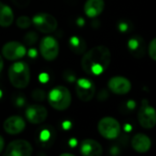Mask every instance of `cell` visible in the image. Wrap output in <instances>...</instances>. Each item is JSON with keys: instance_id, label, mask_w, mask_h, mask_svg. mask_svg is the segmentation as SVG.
I'll use <instances>...</instances> for the list:
<instances>
[{"instance_id": "1", "label": "cell", "mask_w": 156, "mask_h": 156, "mask_svg": "<svg viewBox=\"0 0 156 156\" xmlns=\"http://www.w3.org/2000/svg\"><path fill=\"white\" fill-rule=\"evenodd\" d=\"M110 61L109 49L106 46H96L84 54L81 66L87 75L99 76L108 68Z\"/></svg>"}, {"instance_id": "2", "label": "cell", "mask_w": 156, "mask_h": 156, "mask_svg": "<svg viewBox=\"0 0 156 156\" xmlns=\"http://www.w3.org/2000/svg\"><path fill=\"white\" fill-rule=\"evenodd\" d=\"M8 79L11 85L17 89L26 88L30 80L29 67L26 62L17 61L8 69Z\"/></svg>"}, {"instance_id": "3", "label": "cell", "mask_w": 156, "mask_h": 156, "mask_svg": "<svg viewBox=\"0 0 156 156\" xmlns=\"http://www.w3.org/2000/svg\"><path fill=\"white\" fill-rule=\"evenodd\" d=\"M49 104L56 111H65L72 102V95L70 90L64 86H57L53 88L48 96Z\"/></svg>"}, {"instance_id": "4", "label": "cell", "mask_w": 156, "mask_h": 156, "mask_svg": "<svg viewBox=\"0 0 156 156\" xmlns=\"http://www.w3.org/2000/svg\"><path fill=\"white\" fill-rule=\"evenodd\" d=\"M97 130L100 135L106 139L112 140L120 134V124L112 117L102 118L97 124Z\"/></svg>"}, {"instance_id": "5", "label": "cell", "mask_w": 156, "mask_h": 156, "mask_svg": "<svg viewBox=\"0 0 156 156\" xmlns=\"http://www.w3.org/2000/svg\"><path fill=\"white\" fill-rule=\"evenodd\" d=\"M31 21L40 32L45 34L54 32L58 27V22L56 18L47 13H40L35 15L32 17Z\"/></svg>"}, {"instance_id": "6", "label": "cell", "mask_w": 156, "mask_h": 156, "mask_svg": "<svg viewBox=\"0 0 156 156\" xmlns=\"http://www.w3.org/2000/svg\"><path fill=\"white\" fill-rule=\"evenodd\" d=\"M138 120L141 126L144 129H152L156 125L155 109L146 100L143 101L138 112Z\"/></svg>"}, {"instance_id": "7", "label": "cell", "mask_w": 156, "mask_h": 156, "mask_svg": "<svg viewBox=\"0 0 156 156\" xmlns=\"http://www.w3.org/2000/svg\"><path fill=\"white\" fill-rule=\"evenodd\" d=\"M40 52L42 58L47 61L54 60L60 51L58 41L52 37H45L40 42Z\"/></svg>"}, {"instance_id": "8", "label": "cell", "mask_w": 156, "mask_h": 156, "mask_svg": "<svg viewBox=\"0 0 156 156\" xmlns=\"http://www.w3.org/2000/svg\"><path fill=\"white\" fill-rule=\"evenodd\" d=\"M33 148L30 143L27 140L19 139L11 142L5 151V155L8 156H30L32 154Z\"/></svg>"}, {"instance_id": "9", "label": "cell", "mask_w": 156, "mask_h": 156, "mask_svg": "<svg viewBox=\"0 0 156 156\" xmlns=\"http://www.w3.org/2000/svg\"><path fill=\"white\" fill-rule=\"evenodd\" d=\"M75 92L82 101H91L96 94V86L88 79H79L75 83Z\"/></svg>"}, {"instance_id": "10", "label": "cell", "mask_w": 156, "mask_h": 156, "mask_svg": "<svg viewBox=\"0 0 156 156\" xmlns=\"http://www.w3.org/2000/svg\"><path fill=\"white\" fill-rule=\"evenodd\" d=\"M26 48L17 41L6 43L2 48V55L8 60H17L26 55Z\"/></svg>"}, {"instance_id": "11", "label": "cell", "mask_w": 156, "mask_h": 156, "mask_svg": "<svg viewBox=\"0 0 156 156\" xmlns=\"http://www.w3.org/2000/svg\"><path fill=\"white\" fill-rule=\"evenodd\" d=\"M108 89L115 94L124 95L130 92L131 90V81L122 76H115L112 77L108 83Z\"/></svg>"}, {"instance_id": "12", "label": "cell", "mask_w": 156, "mask_h": 156, "mask_svg": "<svg viewBox=\"0 0 156 156\" xmlns=\"http://www.w3.org/2000/svg\"><path fill=\"white\" fill-rule=\"evenodd\" d=\"M26 117L32 124L42 123L48 117V111L42 105H30L26 110Z\"/></svg>"}, {"instance_id": "13", "label": "cell", "mask_w": 156, "mask_h": 156, "mask_svg": "<svg viewBox=\"0 0 156 156\" xmlns=\"http://www.w3.org/2000/svg\"><path fill=\"white\" fill-rule=\"evenodd\" d=\"M25 127H26V122L24 119L17 115L8 117L6 120H5L3 123V128L5 132L10 135L19 134L24 131Z\"/></svg>"}, {"instance_id": "14", "label": "cell", "mask_w": 156, "mask_h": 156, "mask_svg": "<svg viewBox=\"0 0 156 156\" xmlns=\"http://www.w3.org/2000/svg\"><path fill=\"white\" fill-rule=\"evenodd\" d=\"M80 152L85 156H100L103 154V149L98 142L93 139H86L81 144Z\"/></svg>"}, {"instance_id": "15", "label": "cell", "mask_w": 156, "mask_h": 156, "mask_svg": "<svg viewBox=\"0 0 156 156\" xmlns=\"http://www.w3.org/2000/svg\"><path fill=\"white\" fill-rule=\"evenodd\" d=\"M128 48L131 55L137 58H141L145 55L146 52L145 41L141 36H135L131 37L128 42Z\"/></svg>"}, {"instance_id": "16", "label": "cell", "mask_w": 156, "mask_h": 156, "mask_svg": "<svg viewBox=\"0 0 156 156\" xmlns=\"http://www.w3.org/2000/svg\"><path fill=\"white\" fill-rule=\"evenodd\" d=\"M131 146L134 149V151L140 154H144L151 149L152 142L147 135L143 133H138L133 136L131 140Z\"/></svg>"}, {"instance_id": "17", "label": "cell", "mask_w": 156, "mask_h": 156, "mask_svg": "<svg viewBox=\"0 0 156 156\" xmlns=\"http://www.w3.org/2000/svg\"><path fill=\"white\" fill-rule=\"evenodd\" d=\"M105 8L104 0H86L84 5V11L88 17L99 16Z\"/></svg>"}, {"instance_id": "18", "label": "cell", "mask_w": 156, "mask_h": 156, "mask_svg": "<svg viewBox=\"0 0 156 156\" xmlns=\"http://www.w3.org/2000/svg\"><path fill=\"white\" fill-rule=\"evenodd\" d=\"M14 21V14L10 6L3 2H0V27H7Z\"/></svg>"}, {"instance_id": "19", "label": "cell", "mask_w": 156, "mask_h": 156, "mask_svg": "<svg viewBox=\"0 0 156 156\" xmlns=\"http://www.w3.org/2000/svg\"><path fill=\"white\" fill-rule=\"evenodd\" d=\"M69 45L71 49L77 54L83 53L86 48V44L84 40L78 37H72L69 40Z\"/></svg>"}, {"instance_id": "20", "label": "cell", "mask_w": 156, "mask_h": 156, "mask_svg": "<svg viewBox=\"0 0 156 156\" xmlns=\"http://www.w3.org/2000/svg\"><path fill=\"white\" fill-rule=\"evenodd\" d=\"M31 23H32L31 19H30L29 16H18V17L17 18V20H16L17 26L19 28H23V29H24V28L29 27L30 25H31Z\"/></svg>"}, {"instance_id": "21", "label": "cell", "mask_w": 156, "mask_h": 156, "mask_svg": "<svg viewBox=\"0 0 156 156\" xmlns=\"http://www.w3.org/2000/svg\"><path fill=\"white\" fill-rule=\"evenodd\" d=\"M31 97L34 101H42L45 100V97H46V93L43 90L41 89H37V90H34L31 93Z\"/></svg>"}, {"instance_id": "22", "label": "cell", "mask_w": 156, "mask_h": 156, "mask_svg": "<svg viewBox=\"0 0 156 156\" xmlns=\"http://www.w3.org/2000/svg\"><path fill=\"white\" fill-rule=\"evenodd\" d=\"M38 39V34L36 32H29L24 37V41L27 45H33Z\"/></svg>"}, {"instance_id": "23", "label": "cell", "mask_w": 156, "mask_h": 156, "mask_svg": "<svg viewBox=\"0 0 156 156\" xmlns=\"http://www.w3.org/2000/svg\"><path fill=\"white\" fill-rule=\"evenodd\" d=\"M148 52H149L150 57L156 61V37L151 41L149 48H148Z\"/></svg>"}, {"instance_id": "24", "label": "cell", "mask_w": 156, "mask_h": 156, "mask_svg": "<svg viewBox=\"0 0 156 156\" xmlns=\"http://www.w3.org/2000/svg\"><path fill=\"white\" fill-rule=\"evenodd\" d=\"M50 136H51L50 133H49L47 130H44V131L41 132V133H40V138L41 141L46 142V141L50 138Z\"/></svg>"}, {"instance_id": "25", "label": "cell", "mask_w": 156, "mask_h": 156, "mask_svg": "<svg viewBox=\"0 0 156 156\" xmlns=\"http://www.w3.org/2000/svg\"><path fill=\"white\" fill-rule=\"evenodd\" d=\"M39 80L40 82L42 83H46L48 80H49V76L47 73H40V76H39Z\"/></svg>"}, {"instance_id": "26", "label": "cell", "mask_w": 156, "mask_h": 156, "mask_svg": "<svg viewBox=\"0 0 156 156\" xmlns=\"http://www.w3.org/2000/svg\"><path fill=\"white\" fill-rule=\"evenodd\" d=\"M71 126H72V123H71V122H69V121H66V122H63V128L64 130H69V129L71 128Z\"/></svg>"}, {"instance_id": "27", "label": "cell", "mask_w": 156, "mask_h": 156, "mask_svg": "<svg viewBox=\"0 0 156 156\" xmlns=\"http://www.w3.org/2000/svg\"><path fill=\"white\" fill-rule=\"evenodd\" d=\"M119 28H120V31L125 32V31L127 30V28H128V24H126V23H121V24H120Z\"/></svg>"}, {"instance_id": "28", "label": "cell", "mask_w": 156, "mask_h": 156, "mask_svg": "<svg viewBox=\"0 0 156 156\" xmlns=\"http://www.w3.org/2000/svg\"><path fill=\"white\" fill-rule=\"evenodd\" d=\"M4 147H5V140H4V138L0 135V154L3 152Z\"/></svg>"}, {"instance_id": "29", "label": "cell", "mask_w": 156, "mask_h": 156, "mask_svg": "<svg viewBox=\"0 0 156 156\" xmlns=\"http://www.w3.org/2000/svg\"><path fill=\"white\" fill-rule=\"evenodd\" d=\"M29 57H31V58H35V57L37 56V50L34 49V48H30L29 51Z\"/></svg>"}, {"instance_id": "30", "label": "cell", "mask_w": 156, "mask_h": 156, "mask_svg": "<svg viewBox=\"0 0 156 156\" xmlns=\"http://www.w3.org/2000/svg\"><path fill=\"white\" fill-rule=\"evenodd\" d=\"M69 144H70V146H71V147H74V146L77 144V142H76V140H75V139H71V140H70V142H69Z\"/></svg>"}, {"instance_id": "31", "label": "cell", "mask_w": 156, "mask_h": 156, "mask_svg": "<svg viewBox=\"0 0 156 156\" xmlns=\"http://www.w3.org/2000/svg\"><path fill=\"white\" fill-rule=\"evenodd\" d=\"M84 23H85V21H84L83 18H78L77 19V25L78 26H84Z\"/></svg>"}, {"instance_id": "32", "label": "cell", "mask_w": 156, "mask_h": 156, "mask_svg": "<svg viewBox=\"0 0 156 156\" xmlns=\"http://www.w3.org/2000/svg\"><path fill=\"white\" fill-rule=\"evenodd\" d=\"M3 68H4V61H3V58H2V57L0 55V72L2 71Z\"/></svg>"}, {"instance_id": "33", "label": "cell", "mask_w": 156, "mask_h": 156, "mask_svg": "<svg viewBox=\"0 0 156 156\" xmlns=\"http://www.w3.org/2000/svg\"><path fill=\"white\" fill-rule=\"evenodd\" d=\"M17 105H18V106H21V105L24 103V100H22V99H18V100H17Z\"/></svg>"}, {"instance_id": "34", "label": "cell", "mask_w": 156, "mask_h": 156, "mask_svg": "<svg viewBox=\"0 0 156 156\" xmlns=\"http://www.w3.org/2000/svg\"><path fill=\"white\" fill-rule=\"evenodd\" d=\"M61 155L62 156H74V154H68V153H65V154H62Z\"/></svg>"}, {"instance_id": "35", "label": "cell", "mask_w": 156, "mask_h": 156, "mask_svg": "<svg viewBox=\"0 0 156 156\" xmlns=\"http://www.w3.org/2000/svg\"><path fill=\"white\" fill-rule=\"evenodd\" d=\"M1 97H2V91L0 90V98H1Z\"/></svg>"}]
</instances>
